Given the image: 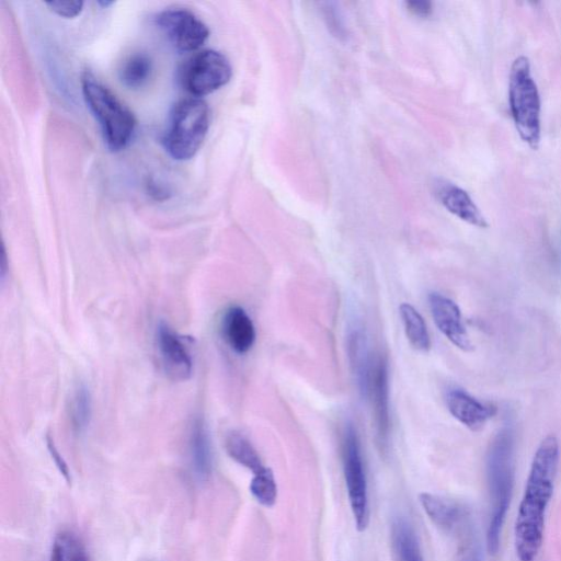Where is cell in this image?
<instances>
[{
	"label": "cell",
	"mask_w": 561,
	"mask_h": 561,
	"mask_svg": "<svg viewBox=\"0 0 561 561\" xmlns=\"http://www.w3.org/2000/svg\"><path fill=\"white\" fill-rule=\"evenodd\" d=\"M560 447L554 435L538 445L518 506L514 527L515 551L519 561H534L541 548L545 518L558 471Z\"/></svg>",
	"instance_id": "cell-1"
},
{
	"label": "cell",
	"mask_w": 561,
	"mask_h": 561,
	"mask_svg": "<svg viewBox=\"0 0 561 561\" xmlns=\"http://www.w3.org/2000/svg\"><path fill=\"white\" fill-rule=\"evenodd\" d=\"M515 435L511 426L502 427L490 443L486 454V480L490 514L486 528V549L495 554L510 507L514 486Z\"/></svg>",
	"instance_id": "cell-2"
},
{
	"label": "cell",
	"mask_w": 561,
	"mask_h": 561,
	"mask_svg": "<svg viewBox=\"0 0 561 561\" xmlns=\"http://www.w3.org/2000/svg\"><path fill=\"white\" fill-rule=\"evenodd\" d=\"M81 87L84 101L101 126L106 146L112 151L124 149L136 129L134 113L89 70L81 76Z\"/></svg>",
	"instance_id": "cell-3"
},
{
	"label": "cell",
	"mask_w": 561,
	"mask_h": 561,
	"mask_svg": "<svg viewBox=\"0 0 561 561\" xmlns=\"http://www.w3.org/2000/svg\"><path fill=\"white\" fill-rule=\"evenodd\" d=\"M510 111L520 139L536 150L541 137V104L537 84L531 76L529 59H514L508 77Z\"/></svg>",
	"instance_id": "cell-4"
},
{
	"label": "cell",
	"mask_w": 561,
	"mask_h": 561,
	"mask_svg": "<svg viewBox=\"0 0 561 561\" xmlns=\"http://www.w3.org/2000/svg\"><path fill=\"white\" fill-rule=\"evenodd\" d=\"M209 127V108L199 98L179 101L169 118L162 144L175 160H188L201 148Z\"/></svg>",
	"instance_id": "cell-5"
},
{
	"label": "cell",
	"mask_w": 561,
	"mask_h": 561,
	"mask_svg": "<svg viewBox=\"0 0 561 561\" xmlns=\"http://www.w3.org/2000/svg\"><path fill=\"white\" fill-rule=\"evenodd\" d=\"M232 68L225 55L214 49L195 53L179 71L182 88L193 98L213 93L229 82Z\"/></svg>",
	"instance_id": "cell-6"
},
{
	"label": "cell",
	"mask_w": 561,
	"mask_h": 561,
	"mask_svg": "<svg viewBox=\"0 0 561 561\" xmlns=\"http://www.w3.org/2000/svg\"><path fill=\"white\" fill-rule=\"evenodd\" d=\"M343 471L356 528L363 531L369 523L367 480L359 439L353 424H348L343 436Z\"/></svg>",
	"instance_id": "cell-7"
},
{
	"label": "cell",
	"mask_w": 561,
	"mask_h": 561,
	"mask_svg": "<svg viewBox=\"0 0 561 561\" xmlns=\"http://www.w3.org/2000/svg\"><path fill=\"white\" fill-rule=\"evenodd\" d=\"M156 24L179 51L197 50L209 36L207 25L184 8L161 11L156 16Z\"/></svg>",
	"instance_id": "cell-8"
},
{
	"label": "cell",
	"mask_w": 561,
	"mask_h": 561,
	"mask_svg": "<svg viewBox=\"0 0 561 561\" xmlns=\"http://www.w3.org/2000/svg\"><path fill=\"white\" fill-rule=\"evenodd\" d=\"M156 344L165 373L175 380L188 379L193 360L182 336L167 323L160 322L156 330Z\"/></svg>",
	"instance_id": "cell-9"
},
{
	"label": "cell",
	"mask_w": 561,
	"mask_h": 561,
	"mask_svg": "<svg viewBox=\"0 0 561 561\" xmlns=\"http://www.w3.org/2000/svg\"><path fill=\"white\" fill-rule=\"evenodd\" d=\"M428 304L438 330L458 348L465 352L472 351L473 344L462 322L458 305L438 293L430 294Z\"/></svg>",
	"instance_id": "cell-10"
},
{
	"label": "cell",
	"mask_w": 561,
	"mask_h": 561,
	"mask_svg": "<svg viewBox=\"0 0 561 561\" xmlns=\"http://www.w3.org/2000/svg\"><path fill=\"white\" fill-rule=\"evenodd\" d=\"M368 394L373 401L378 445L385 453L388 448L390 421L388 368L382 357H379L373 367Z\"/></svg>",
	"instance_id": "cell-11"
},
{
	"label": "cell",
	"mask_w": 561,
	"mask_h": 561,
	"mask_svg": "<svg viewBox=\"0 0 561 561\" xmlns=\"http://www.w3.org/2000/svg\"><path fill=\"white\" fill-rule=\"evenodd\" d=\"M450 414L471 431H480L496 413V408L484 403L463 389L453 388L446 393Z\"/></svg>",
	"instance_id": "cell-12"
},
{
	"label": "cell",
	"mask_w": 561,
	"mask_h": 561,
	"mask_svg": "<svg viewBox=\"0 0 561 561\" xmlns=\"http://www.w3.org/2000/svg\"><path fill=\"white\" fill-rule=\"evenodd\" d=\"M434 194L440 204L462 221L479 228L489 226L480 208L470 195L458 185L446 180L434 182Z\"/></svg>",
	"instance_id": "cell-13"
},
{
	"label": "cell",
	"mask_w": 561,
	"mask_h": 561,
	"mask_svg": "<svg viewBox=\"0 0 561 561\" xmlns=\"http://www.w3.org/2000/svg\"><path fill=\"white\" fill-rule=\"evenodd\" d=\"M420 502L430 519L446 533L457 534L471 522L470 512L451 500L424 492Z\"/></svg>",
	"instance_id": "cell-14"
},
{
	"label": "cell",
	"mask_w": 561,
	"mask_h": 561,
	"mask_svg": "<svg viewBox=\"0 0 561 561\" xmlns=\"http://www.w3.org/2000/svg\"><path fill=\"white\" fill-rule=\"evenodd\" d=\"M222 332L229 346L238 354L248 353L255 342L254 324L239 306L230 307L225 313Z\"/></svg>",
	"instance_id": "cell-15"
},
{
	"label": "cell",
	"mask_w": 561,
	"mask_h": 561,
	"mask_svg": "<svg viewBox=\"0 0 561 561\" xmlns=\"http://www.w3.org/2000/svg\"><path fill=\"white\" fill-rule=\"evenodd\" d=\"M188 453L196 478L201 481L207 480L213 471V453L206 424L199 417L195 419L191 426Z\"/></svg>",
	"instance_id": "cell-16"
},
{
	"label": "cell",
	"mask_w": 561,
	"mask_h": 561,
	"mask_svg": "<svg viewBox=\"0 0 561 561\" xmlns=\"http://www.w3.org/2000/svg\"><path fill=\"white\" fill-rule=\"evenodd\" d=\"M390 548L392 561H424L415 530L402 516L391 523Z\"/></svg>",
	"instance_id": "cell-17"
},
{
	"label": "cell",
	"mask_w": 561,
	"mask_h": 561,
	"mask_svg": "<svg viewBox=\"0 0 561 561\" xmlns=\"http://www.w3.org/2000/svg\"><path fill=\"white\" fill-rule=\"evenodd\" d=\"M348 357L359 391L368 394L373 366L370 363L367 341L360 330H354L347 341Z\"/></svg>",
	"instance_id": "cell-18"
},
{
	"label": "cell",
	"mask_w": 561,
	"mask_h": 561,
	"mask_svg": "<svg viewBox=\"0 0 561 561\" xmlns=\"http://www.w3.org/2000/svg\"><path fill=\"white\" fill-rule=\"evenodd\" d=\"M226 450L228 455L241 466L250 469L253 474L260 473L266 467L263 466L259 453L247 436L233 431L227 435Z\"/></svg>",
	"instance_id": "cell-19"
},
{
	"label": "cell",
	"mask_w": 561,
	"mask_h": 561,
	"mask_svg": "<svg viewBox=\"0 0 561 561\" xmlns=\"http://www.w3.org/2000/svg\"><path fill=\"white\" fill-rule=\"evenodd\" d=\"M399 312L410 344L417 351L427 352L431 348V337L423 317L407 302L400 305Z\"/></svg>",
	"instance_id": "cell-20"
},
{
	"label": "cell",
	"mask_w": 561,
	"mask_h": 561,
	"mask_svg": "<svg viewBox=\"0 0 561 561\" xmlns=\"http://www.w3.org/2000/svg\"><path fill=\"white\" fill-rule=\"evenodd\" d=\"M152 72V61L145 53H135L122 64L118 77L121 82L129 89L142 87Z\"/></svg>",
	"instance_id": "cell-21"
},
{
	"label": "cell",
	"mask_w": 561,
	"mask_h": 561,
	"mask_svg": "<svg viewBox=\"0 0 561 561\" xmlns=\"http://www.w3.org/2000/svg\"><path fill=\"white\" fill-rule=\"evenodd\" d=\"M50 561H89V558L80 537L70 530H64L54 539Z\"/></svg>",
	"instance_id": "cell-22"
},
{
	"label": "cell",
	"mask_w": 561,
	"mask_h": 561,
	"mask_svg": "<svg viewBox=\"0 0 561 561\" xmlns=\"http://www.w3.org/2000/svg\"><path fill=\"white\" fill-rule=\"evenodd\" d=\"M69 414L72 427L77 432L88 427L92 415V399L85 386L81 385L75 390L70 400Z\"/></svg>",
	"instance_id": "cell-23"
},
{
	"label": "cell",
	"mask_w": 561,
	"mask_h": 561,
	"mask_svg": "<svg viewBox=\"0 0 561 561\" xmlns=\"http://www.w3.org/2000/svg\"><path fill=\"white\" fill-rule=\"evenodd\" d=\"M250 491L260 504L273 506L277 497V485L272 470L265 468L260 473L253 474Z\"/></svg>",
	"instance_id": "cell-24"
},
{
	"label": "cell",
	"mask_w": 561,
	"mask_h": 561,
	"mask_svg": "<svg viewBox=\"0 0 561 561\" xmlns=\"http://www.w3.org/2000/svg\"><path fill=\"white\" fill-rule=\"evenodd\" d=\"M457 535L460 537L459 561H482L481 549L473 531L472 522L466 525Z\"/></svg>",
	"instance_id": "cell-25"
},
{
	"label": "cell",
	"mask_w": 561,
	"mask_h": 561,
	"mask_svg": "<svg viewBox=\"0 0 561 561\" xmlns=\"http://www.w3.org/2000/svg\"><path fill=\"white\" fill-rule=\"evenodd\" d=\"M45 4L49 8L51 12L66 19H73L78 16L83 9V2L78 0L48 1L45 2Z\"/></svg>",
	"instance_id": "cell-26"
},
{
	"label": "cell",
	"mask_w": 561,
	"mask_h": 561,
	"mask_svg": "<svg viewBox=\"0 0 561 561\" xmlns=\"http://www.w3.org/2000/svg\"><path fill=\"white\" fill-rule=\"evenodd\" d=\"M46 440H47V447H48L49 454H50L51 458L54 459L58 470L60 471V473L64 476V478L67 481H70V473H69V469H68L66 461L60 456L53 439L49 436H47Z\"/></svg>",
	"instance_id": "cell-27"
},
{
	"label": "cell",
	"mask_w": 561,
	"mask_h": 561,
	"mask_svg": "<svg viewBox=\"0 0 561 561\" xmlns=\"http://www.w3.org/2000/svg\"><path fill=\"white\" fill-rule=\"evenodd\" d=\"M407 9L414 15L426 18L432 14V2L425 0H410L405 2Z\"/></svg>",
	"instance_id": "cell-28"
},
{
	"label": "cell",
	"mask_w": 561,
	"mask_h": 561,
	"mask_svg": "<svg viewBox=\"0 0 561 561\" xmlns=\"http://www.w3.org/2000/svg\"><path fill=\"white\" fill-rule=\"evenodd\" d=\"M113 3H114L113 1H99V4H101L102 7H105V8H107L108 5H111Z\"/></svg>",
	"instance_id": "cell-29"
}]
</instances>
